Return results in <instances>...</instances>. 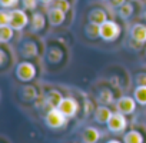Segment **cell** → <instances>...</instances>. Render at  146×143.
Instances as JSON below:
<instances>
[{
    "mask_svg": "<svg viewBox=\"0 0 146 143\" xmlns=\"http://www.w3.org/2000/svg\"><path fill=\"white\" fill-rule=\"evenodd\" d=\"M46 24V19L42 13H35L30 19V26H32V30L33 32H40Z\"/></svg>",
    "mask_w": 146,
    "mask_h": 143,
    "instance_id": "cell-14",
    "label": "cell"
},
{
    "mask_svg": "<svg viewBox=\"0 0 146 143\" xmlns=\"http://www.w3.org/2000/svg\"><path fill=\"white\" fill-rule=\"evenodd\" d=\"M88 17H89V23H95V24H103L106 20H109L108 19V13L103 10V9H92L90 12H89V15H88Z\"/></svg>",
    "mask_w": 146,
    "mask_h": 143,
    "instance_id": "cell-12",
    "label": "cell"
},
{
    "mask_svg": "<svg viewBox=\"0 0 146 143\" xmlns=\"http://www.w3.org/2000/svg\"><path fill=\"white\" fill-rule=\"evenodd\" d=\"M16 76L20 82H30L36 76V67L29 62L19 63L16 67Z\"/></svg>",
    "mask_w": 146,
    "mask_h": 143,
    "instance_id": "cell-4",
    "label": "cell"
},
{
    "mask_svg": "<svg viewBox=\"0 0 146 143\" xmlns=\"http://www.w3.org/2000/svg\"><path fill=\"white\" fill-rule=\"evenodd\" d=\"M85 32H86V36L90 37V39H98V37H100V26H99V24L89 23V24L85 27Z\"/></svg>",
    "mask_w": 146,
    "mask_h": 143,
    "instance_id": "cell-20",
    "label": "cell"
},
{
    "mask_svg": "<svg viewBox=\"0 0 146 143\" xmlns=\"http://www.w3.org/2000/svg\"><path fill=\"white\" fill-rule=\"evenodd\" d=\"M130 37L136 42V43H146V24L143 23H136L133 24L132 30H130Z\"/></svg>",
    "mask_w": 146,
    "mask_h": 143,
    "instance_id": "cell-8",
    "label": "cell"
},
{
    "mask_svg": "<svg viewBox=\"0 0 146 143\" xmlns=\"http://www.w3.org/2000/svg\"><path fill=\"white\" fill-rule=\"evenodd\" d=\"M142 16H143V19H145V20H146V9H145V10H143V13H142Z\"/></svg>",
    "mask_w": 146,
    "mask_h": 143,
    "instance_id": "cell-33",
    "label": "cell"
},
{
    "mask_svg": "<svg viewBox=\"0 0 146 143\" xmlns=\"http://www.w3.org/2000/svg\"><path fill=\"white\" fill-rule=\"evenodd\" d=\"M112 3H113V6H117V7H120L123 3H126V0H112Z\"/></svg>",
    "mask_w": 146,
    "mask_h": 143,
    "instance_id": "cell-29",
    "label": "cell"
},
{
    "mask_svg": "<svg viewBox=\"0 0 146 143\" xmlns=\"http://www.w3.org/2000/svg\"><path fill=\"white\" fill-rule=\"evenodd\" d=\"M113 115V112L108 107V106H105V105H100L99 107H96L95 109V113H93V117H95V120L98 122V123H108L109 122V119H110V116Z\"/></svg>",
    "mask_w": 146,
    "mask_h": 143,
    "instance_id": "cell-10",
    "label": "cell"
},
{
    "mask_svg": "<svg viewBox=\"0 0 146 143\" xmlns=\"http://www.w3.org/2000/svg\"><path fill=\"white\" fill-rule=\"evenodd\" d=\"M133 97L140 106H146V86H137L133 90Z\"/></svg>",
    "mask_w": 146,
    "mask_h": 143,
    "instance_id": "cell-17",
    "label": "cell"
},
{
    "mask_svg": "<svg viewBox=\"0 0 146 143\" xmlns=\"http://www.w3.org/2000/svg\"><path fill=\"white\" fill-rule=\"evenodd\" d=\"M10 19H12V10L10 12L7 9H2V10H0V26L10 24Z\"/></svg>",
    "mask_w": 146,
    "mask_h": 143,
    "instance_id": "cell-23",
    "label": "cell"
},
{
    "mask_svg": "<svg viewBox=\"0 0 146 143\" xmlns=\"http://www.w3.org/2000/svg\"><path fill=\"white\" fill-rule=\"evenodd\" d=\"M22 54L26 56V57H33L37 54V47L35 43L29 42V43H25L23 47H22Z\"/></svg>",
    "mask_w": 146,
    "mask_h": 143,
    "instance_id": "cell-22",
    "label": "cell"
},
{
    "mask_svg": "<svg viewBox=\"0 0 146 143\" xmlns=\"http://www.w3.org/2000/svg\"><path fill=\"white\" fill-rule=\"evenodd\" d=\"M44 122L50 129H60V127L66 126L67 117L56 107V109H49V112L46 113Z\"/></svg>",
    "mask_w": 146,
    "mask_h": 143,
    "instance_id": "cell-2",
    "label": "cell"
},
{
    "mask_svg": "<svg viewBox=\"0 0 146 143\" xmlns=\"http://www.w3.org/2000/svg\"><path fill=\"white\" fill-rule=\"evenodd\" d=\"M136 100L135 97H130V96H122L117 99L116 102V110L119 113H123V115H132L136 109Z\"/></svg>",
    "mask_w": 146,
    "mask_h": 143,
    "instance_id": "cell-7",
    "label": "cell"
},
{
    "mask_svg": "<svg viewBox=\"0 0 146 143\" xmlns=\"http://www.w3.org/2000/svg\"><path fill=\"white\" fill-rule=\"evenodd\" d=\"M136 83L137 86H146V73H139L136 76Z\"/></svg>",
    "mask_w": 146,
    "mask_h": 143,
    "instance_id": "cell-27",
    "label": "cell"
},
{
    "mask_svg": "<svg viewBox=\"0 0 146 143\" xmlns=\"http://www.w3.org/2000/svg\"><path fill=\"white\" fill-rule=\"evenodd\" d=\"M40 2H42V3H44V5H47V3H52L53 0H40Z\"/></svg>",
    "mask_w": 146,
    "mask_h": 143,
    "instance_id": "cell-31",
    "label": "cell"
},
{
    "mask_svg": "<svg viewBox=\"0 0 146 143\" xmlns=\"http://www.w3.org/2000/svg\"><path fill=\"white\" fill-rule=\"evenodd\" d=\"M132 15H133V5H132L130 2H126V3H123V5L119 7V16H120L123 20L130 19Z\"/></svg>",
    "mask_w": 146,
    "mask_h": 143,
    "instance_id": "cell-19",
    "label": "cell"
},
{
    "mask_svg": "<svg viewBox=\"0 0 146 143\" xmlns=\"http://www.w3.org/2000/svg\"><path fill=\"white\" fill-rule=\"evenodd\" d=\"M0 64L2 66L6 64V53H5V50H0Z\"/></svg>",
    "mask_w": 146,
    "mask_h": 143,
    "instance_id": "cell-28",
    "label": "cell"
},
{
    "mask_svg": "<svg viewBox=\"0 0 146 143\" xmlns=\"http://www.w3.org/2000/svg\"><path fill=\"white\" fill-rule=\"evenodd\" d=\"M67 119L75 117L79 112V102L73 97H63V100L60 102L59 107H57Z\"/></svg>",
    "mask_w": 146,
    "mask_h": 143,
    "instance_id": "cell-5",
    "label": "cell"
},
{
    "mask_svg": "<svg viewBox=\"0 0 146 143\" xmlns=\"http://www.w3.org/2000/svg\"><path fill=\"white\" fill-rule=\"evenodd\" d=\"M20 0H0V6L2 9H15L19 5Z\"/></svg>",
    "mask_w": 146,
    "mask_h": 143,
    "instance_id": "cell-24",
    "label": "cell"
},
{
    "mask_svg": "<svg viewBox=\"0 0 146 143\" xmlns=\"http://www.w3.org/2000/svg\"><path fill=\"white\" fill-rule=\"evenodd\" d=\"M108 143H122V142H119V140H116V139H113V140H109Z\"/></svg>",
    "mask_w": 146,
    "mask_h": 143,
    "instance_id": "cell-32",
    "label": "cell"
},
{
    "mask_svg": "<svg viewBox=\"0 0 146 143\" xmlns=\"http://www.w3.org/2000/svg\"><path fill=\"white\" fill-rule=\"evenodd\" d=\"M106 126H108V129H109L112 133H122V132H125L126 127H127L126 115L119 113V112L113 113V115L110 116L109 122L106 123Z\"/></svg>",
    "mask_w": 146,
    "mask_h": 143,
    "instance_id": "cell-3",
    "label": "cell"
},
{
    "mask_svg": "<svg viewBox=\"0 0 146 143\" xmlns=\"http://www.w3.org/2000/svg\"><path fill=\"white\" fill-rule=\"evenodd\" d=\"M13 27L10 24L7 26H0V42L2 43H7L12 37H13Z\"/></svg>",
    "mask_w": 146,
    "mask_h": 143,
    "instance_id": "cell-18",
    "label": "cell"
},
{
    "mask_svg": "<svg viewBox=\"0 0 146 143\" xmlns=\"http://www.w3.org/2000/svg\"><path fill=\"white\" fill-rule=\"evenodd\" d=\"M54 7H57V9L63 10L64 13L70 10V5H69V2H67V0H56V3H54Z\"/></svg>",
    "mask_w": 146,
    "mask_h": 143,
    "instance_id": "cell-25",
    "label": "cell"
},
{
    "mask_svg": "<svg viewBox=\"0 0 146 143\" xmlns=\"http://www.w3.org/2000/svg\"><path fill=\"white\" fill-rule=\"evenodd\" d=\"M120 26L113 20H106L103 24H100V39L105 42H113L120 36Z\"/></svg>",
    "mask_w": 146,
    "mask_h": 143,
    "instance_id": "cell-1",
    "label": "cell"
},
{
    "mask_svg": "<svg viewBox=\"0 0 146 143\" xmlns=\"http://www.w3.org/2000/svg\"><path fill=\"white\" fill-rule=\"evenodd\" d=\"M98 100H99L100 105H105V106L112 105L113 100H115L112 90H109V89H102V90L99 92V95H98Z\"/></svg>",
    "mask_w": 146,
    "mask_h": 143,
    "instance_id": "cell-16",
    "label": "cell"
},
{
    "mask_svg": "<svg viewBox=\"0 0 146 143\" xmlns=\"http://www.w3.org/2000/svg\"><path fill=\"white\" fill-rule=\"evenodd\" d=\"M47 19H49V23L52 26H60L66 19V13L57 7H52L47 12Z\"/></svg>",
    "mask_w": 146,
    "mask_h": 143,
    "instance_id": "cell-9",
    "label": "cell"
},
{
    "mask_svg": "<svg viewBox=\"0 0 146 143\" xmlns=\"http://www.w3.org/2000/svg\"><path fill=\"white\" fill-rule=\"evenodd\" d=\"M37 2H39V0H22L23 7L26 10H35L37 7Z\"/></svg>",
    "mask_w": 146,
    "mask_h": 143,
    "instance_id": "cell-26",
    "label": "cell"
},
{
    "mask_svg": "<svg viewBox=\"0 0 146 143\" xmlns=\"http://www.w3.org/2000/svg\"><path fill=\"white\" fill-rule=\"evenodd\" d=\"M100 139V132L96 129V127H86L83 132H82V140L83 143H98Z\"/></svg>",
    "mask_w": 146,
    "mask_h": 143,
    "instance_id": "cell-13",
    "label": "cell"
},
{
    "mask_svg": "<svg viewBox=\"0 0 146 143\" xmlns=\"http://www.w3.org/2000/svg\"><path fill=\"white\" fill-rule=\"evenodd\" d=\"M62 100H63V96H62V93L59 90H49L47 95H46V97H44V103H46V106L49 109L59 107V105H60Z\"/></svg>",
    "mask_w": 146,
    "mask_h": 143,
    "instance_id": "cell-11",
    "label": "cell"
},
{
    "mask_svg": "<svg viewBox=\"0 0 146 143\" xmlns=\"http://www.w3.org/2000/svg\"><path fill=\"white\" fill-rule=\"evenodd\" d=\"M29 24V16L26 15L25 10L15 9L12 10V19H10V26L15 30H22Z\"/></svg>",
    "mask_w": 146,
    "mask_h": 143,
    "instance_id": "cell-6",
    "label": "cell"
},
{
    "mask_svg": "<svg viewBox=\"0 0 146 143\" xmlns=\"http://www.w3.org/2000/svg\"><path fill=\"white\" fill-rule=\"evenodd\" d=\"M20 93H22V97H23L25 100H27V102L35 100V99L37 97V90H36L33 86H25Z\"/></svg>",
    "mask_w": 146,
    "mask_h": 143,
    "instance_id": "cell-21",
    "label": "cell"
},
{
    "mask_svg": "<svg viewBox=\"0 0 146 143\" xmlns=\"http://www.w3.org/2000/svg\"><path fill=\"white\" fill-rule=\"evenodd\" d=\"M143 134L137 130H130L123 136V143H143Z\"/></svg>",
    "mask_w": 146,
    "mask_h": 143,
    "instance_id": "cell-15",
    "label": "cell"
},
{
    "mask_svg": "<svg viewBox=\"0 0 146 143\" xmlns=\"http://www.w3.org/2000/svg\"><path fill=\"white\" fill-rule=\"evenodd\" d=\"M89 107H90V103H89V102H86V110H85V113H86V115H89V112H90V109H89Z\"/></svg>",
    "mask_w": 146,
    "mask_h": 143,
    "instance_id": "cell-30",
    "label": "cell"
}]
</instances>
